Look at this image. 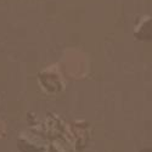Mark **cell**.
Segmentation results:
<instances>
[{"label":"cell","instance_id":"obj_1","mask_svg":"<svg viewBox=\"0 0 152 152\" xmlns=\"http://www.w3.org/2000/svg\"><path fill=\"white\" fill-rule=\"evenodd\" d=\"M141 152H152V148H147V150H144Z\"/></svg>","mask_w":152,"mask_h":152}]
</instances>
